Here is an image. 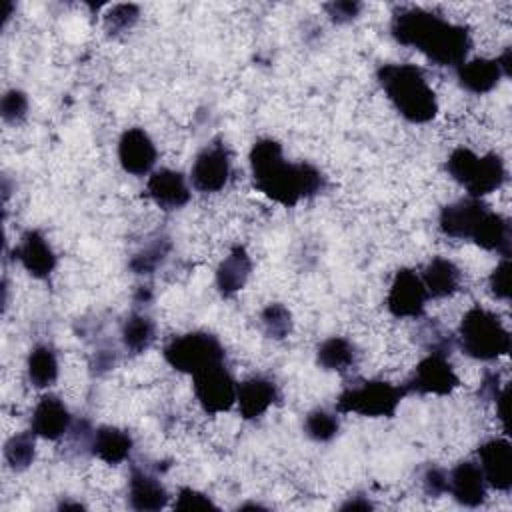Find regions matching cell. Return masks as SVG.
Masks as SVG:
<instances>
[{
  "instance_id": "29",
  "label": "cell",
  "mask_w": 512,
  "mask_h": 512,
  "mask_svg": "<svg viewBox=\"0 0 512 512\" xmlns=\"http://www.w3.org/2000/svg\"><path fill=\"white\" fill-rule=\"evenodd\" d=\"M36 434L30 432H18L14 436H10L4 444V460L6 464L16 470L22 472L26 468L32 466L34 456H36V442H34Z\"/></svg>"
},
{
  "instance_id": "34",
  "label": "cell",
  "mask_w": 512,
  "mask_h": 512,
  "mask_svg": "<svg viewBox=\"0 0 512 512\" xmlns=\"http://www.w3.org/2000/svg\"><path fill=\"white\" fill-rule=\"evenodd\" d=\"M140 16V8L136 4H114L104 14V28L110 34H120L130 30Z\"/></svg>"
},
{
  "instance_id": "31",
  "label": "cell",
  "mask_w": 512,
  "mask_h": 512,
  "mask_svg": "<svg viewBox=\"0 0 512 512\" xmlns=\"http://www.w3.org/2000/svg\"><path fill=\"white\" fill-rule=\"evenodd\" d=\"M170 252V240L168 238H154L150 244H146L138 254L130 260V270L134 274H152L168 256Z\"/></svg>"
},
{
  "instance_id": "35",
  "label": "cell",
  "mask_w": 512,
  "mask_h": 512,
  "mask_svg": "<svg viewBox=\"0 0 512 512\" xmlns=\"http://www.w3.org/2000/svg\"><path fill=\"white\" fill-rule=\"evenodd\" d=\"M0 114L4 118V122L8 124H18L26 118L28 114V98L22 90H8L4 96H2V102H0Z\"/></svg>"
},
{
  "instance_id": "33",
  "label": "cell",
  "mask_w": 512,
  "mask_h": 512,
  "mask_svg": "<svg viewBox=\"0 0 512 512\" xmlns=\"http://www.w3.org/2000/svg\"><path fill=\"white\" fill-rule=\"evenodd\" d=\"M260 322H262L264 334L274 340H282L292 332V314L280 302L268 304L260 314Z\"/></svg>"
},
{
  "instance_id": "5",
  "label": "cell",
  "mask_w": 512,
  "mask_h": 512,
  "mask_svg": "<svg viewBox=\"0 0 512 512\" xmlns=\"http://www.w3.org/2000/svg\"><path fill=\"white\" fill-rule=\"evenodd\" d=\"M448 174L468 190V196L482 198L490 192H496L506 180L504 160L494 154H474L470 148H456L446 160Z\"/></svg>"
},
{
  "instance_id": "32",
  "label": "cell",
  "mask_w": 512,
  "mask_h": 512,
  "mask_svg": "<svg viewBox=\"0 0 512 512\" xmlns=\"http://www.w3.org/2000/svg\"><path fill=\"white\" fill-rule=\"evenodd\" d=\"M338 428V416L322 408L308 412V416L304 418V432L314 442H330L338 434Z\"/></svg>"
},
{
  "instance_id": "21",
  "label": "cell",
  "mask_w": 512,
  "mask_h": 512,
  "mask_svg": "<svg viewBox=\"0 0 512 512\" xmlns=\"http://www.w3.org/2000/svg\"><path fill=\"white\" fill-rule=\"evenodd\" d=\"M252 272V260L250 254L246 252L244 246H234L228 256H224V260L220 262L218 270H216V286L218 292L224 298L234 296L236 292H240Z\"/></svg>"
},
{
  "instance_id": "38",
  "label": "cell",
  "mask_w": 512,
  "mask_h": 512,
  "mask_svg": "<svg viewBox=\"0 0 512 512\" xmlns=\"http://www.w3.org/2000/svg\"><path fill=\"white\" fill-rule=\"evenodd\" d=\"M422 488L430 498H440L448 492V472L438 466H430L422 476Z\"/></svg>"
},
{
  "instance_id": "28",
  "label": "cell",
  "mask_w": 512,
  "mask_h": 512,
  "mask_svg": "<svg viewBox=\"0 0 512 512\" xmlns=\"http://www.w3.org/2000/svg\"><path fill=\"white\" fill-rule=\"evenodd\" d=\"M154 342V322L150 316L134 312L122 324V344L132 354H142Z\"/></svg>"
},
{
  "instance_id": "19",
  "label": "cell",
  "mask_w": 512,
  "mask_h": 512,
  "mask_svg": "<svg viewBox=\"0 0 512 512\" xmlns=\"http://www.w3.org/2000/svg\"><path fill=\"white\" fill-rule=\"evenodd\" d=\"M168 492L162 486V482L146 472L144 468L132 466L130 480H128V502L130 508L138 512H156L166 508L168 504Z\"/></svg>"
},
{
  "instance_id": "2",
  "label": "cell",
  "mask_w": 512,
  "mask_h": 512,
  "mask_svg": "<svg viewBox=\"0 0 512 512\" xmlns=\"http://www.w3.org/2000/svg\"><path fill=\"white\" fill-rule=\"evenodd\" d=\"M250 170L254 186L282 206L316 196L324 186L322 172L308 162H288L280 142L260 138L250 150Z\"/></svg>"
},
{
  "instance_id": "12",
  "label": "cell",
  "mask_w": 512,
  "mask_h": 512,
  "mask_svg": "<svg viewBox=\"0 0 512 512\" xmlns=\"http://www.w3.org/2000/svg\"><path fill=\"white\" fill-rule=\"evenodd\" d=\"M490 208L480 198H462L452 204H446L440 210L438 226L442 234L456 238V240H470L474 230L478 228L480 220Z\"/></svg>"
},
{
  "instance_id": "3",
  "label": "cell",
  "mask_w": 512,
  "mask_h": 512,
  "mask_svg": "<svg viewBox=\"0 0 512 512\" xmlns=\"http://www.w3.org/2000/svg\"><path fill=\"white\" fill-rule=\"evenodd\" d=\"M378 82L398 114L412 124H426L438 114V98L424 70L416 64H384Z\"/></svg>"
},
{
  "instance_id": "17",
  "label": "cell",
  "mask_w": 512,
  "mask_h": 512,
  "mask_svg": "<svg viewBox=\"0 0 512 512\" xmlns=\"http://www.w3.org/2000/svg\"><path fill=\"white\" fill-rule=\"evenodd\" d=\"M72 428V416L58 396L46 394L34 406L30 430L44 440H60Z\"/></svg>"
},
{
  "instance_id": "42",
  "label": "cell",
  "mask_w": 512,
  "mask_h": 512,
  "mask_svg": "<svg viewBox=\"0 0 512 512\" xmlns=\"http://www.w3.org/2000/svg\"><path fill=\"white\" fill-rule=\"evenodd\" d=\"M60 508H64V510H66V508H84V506H82V504H78V502H76V504H72V502H62V504H60Z\"/></svg>"
},
{
  "instance_id": "36",
  "label": "cell",
  "mask_w": 512,
  "mask_h": 512,
  "mask_svg": "<svg viewBox=\"0 0 512 512\" xmlns=\"http://www.w3.org/2000/svg\"><path fill=\"white\" fill-rule=\"evenodd\" d=\"M174 508L176 510H206V508H216V504L204 492H198L190 486H184L176 494Z\"/></svg>"
},
{
  "instance_id": "7",
  "label": "cell",
  "mask_w": 512,
  "mask_h": 512,
  "mask_svg": "<svg viewBox=\"0 0 512 512\" xmlns=\"http://www.w3.org/2000/svg\"><path fill=\"white\" fill-rule=\"evenodd\" d=\"M226 352L210 332H188L172 338L164 346V360L178 372L196 374L212 364L224 362Z\"/></svg>"
},
{
  "instance_id": "18",
  "label": "cell",
  "mask_w": 512,
  "mask_h": 512,
  "mask_svg": "<svg viewBox=\"0 0 512 512\" xmlns=\"http://www.w3.org/2000/svg\"><path fill=\"white\" fill-rule=\"evenodd\" d=\"M146 190L152 202L162 210H178L190 200V188L186 184V178L178 170L170 168H160L152 172Z\"/></svg>"
},
{
  "instance_id": "11",
  "label": "cell",
  "mask_w": 512,
  "mask_h": 512,
  "mask_svg": "<svg viewBox=\"0 0 512 512\" xmlns=\"http://www.w3.org/2000/svg\"><path fill=\"white\" fill-rule=\"evenodd\" d=\"M232 172L228 148L222 142L202 148L190 168V182L198 192H218L226 186Z\"/></svg>"
},
{
  "instance_id": "41",
  "label": "cell",
  "mask_w": 512,
  "mask_h": 512,
  "mask_svg": "<svg viewBox=\"0 0 512 512\" xmlns=\"http://www.w3.org/2000/svg\"><path fill=\"white\" fill-rule=\"evenodd\" d=\"M370 508H374V506L370 504V500H362L360 496L350 498L348 502H344V504L340 506V510H370Z\"/></svg>"
},
{
  "instance_id": "37",
  "label": "cell",
  "mask_w": 512,
  "mask_h": 512,
  "mask_svg": "<svg viewBox=\"0 0 512 512\" xmlns=\"http://www.w3.org/2000/svg\"><path fill=\"white\" fill-rule=\"evenodd\" d=\"M490 292L500 298V300H508L510 298V260L502 258V262L492 270L490 278Z\"/></svg>"
},
{
  "instance_id": "10",
  "label": "cell",
  "mask_w": 512,
  "mask_h": 512,
  "mask_svg": "<svg viewBox=\"0 0 512 512\" xmlns=\"http://www.w3.org/2000/svg\"><path fill=\"white\" fill-rule=\"evenodd\" d=\"M460 380L454 372L452 364L448 362V356L442 354H428L422 358L408 382L404 384L406 392H418V394H434V396H446L454 388H458Z\"/></svg>"
},
{
  "instance_id": "13",
  "label": "cell",
  "mask_w": 512,
  "mask_h": 512,
  "mask_svg": "<svg viewBox=\"0 0 512 512\" xmlns=\"http://www.w3.org/2000/svg\"><path fill=\"white\" fill-rule=\"evenodd\" d=\"M158 158L152 138L142 128H128L118 140V162L132 176L148 174Z\"/></svg>"
},
{
  "instance_id": "25",
  "label": "cell",
  "mask_w": 512,
  "mask_h": 512,
  "mask_svg": "<svg viewBox=\"0 0 512 512\" xmlns=\"http://www.w3.org/2000/svg\"><path fill=\"white\" fill-rule=\"evenodd\" d=\"M470 240L488 252H498L502 258L510 256V224L492 210L484 214Z\"/></svg>"
},
{
  "instance_id": "30",
  "label": "cell",
  "mask_w": 512,
  "mask_h": 512,
  "mask_svg": "<svg viewBox=\"0 0 512 512\" xmlns=\"http://www.w3.org/2000/svg\"><path fill=\"white\" fill-rule=\"evenodd\" d=\"M418 342L422 348H426L428 354H442L448 356L454 348L456 338L450 334V330H446L440 322L436 320H428L418 328Z\"/></svg>"
},
{
  "instance_id": "22",
  "label": "cell",
  "mask_w": 512,
  "mask_h": 512,
  "mask_svg": "<svg viewBox=\"0 0 512 512\" xmlns=\"http://www.w3.org/2000/svg\"><path fill=\"white\" fill-rule=\"evenodd\" d=\"M504 72L496 58H472L458 66L460 86L472 94H486L498 86Z\"/></svg>"
},
{
  "instance_id": "23",
  "label": "cell",
  "mask_w": 512,
  "mask_h": 512,
  "mask_svg": "<svg viewBox=\"0 0 512 512\" xmlns=\"http://www.w3.org/2000/svg\"><path fill=\"white\" fill-rule=\"evenodd\" d=\"M132 436L116 426H100L92 432L90 452L106 464H122L132 452Z\"/></svg>"
},
{
  "instance_id": "4",
  "label": "cell",
  "mask_w": 512,
  "mask_h": 512,
  "mask_svg": "<svg viewBox=\"0 0 512 512\" xmlns=\"http://www.w3.org/2000/svg\"><path fill=\"white\" fill-rule=\"evenodd\" d=\"M456 340L466 356L480 362H492L510 350V332L494 312L482 306L466 310Z\"/></svg>"
},
{
  "instance_id": "27",
  "label": "cell",
  "mask_w": 512,
  "mask_h": 512,
  "mask_svg": "<svg viewBox=\"0 0 512 512\" xmlns=\"http://www.w3.org/2000/svg\"><path fill=\"white\" fill-rule=\"evenodd\" d=\"M316 362L324 370L344 372L356 362V348L342 336H330L316 348Z\"/></svg>"
},
{
  "instance_id": "16",
  "label": "cell",
  "mask_w": 512,
  "mask_h": 512,
  "mask_svg": "<svg viewBox=\"0 0 512 512\" xmlns=\"http://www.w3.org/2000/svg\"><path fill=\"white\" fill-rule=\"evenodd\" d=\"M486 478L480 466L472 460L458 462L448 472V492L452 498L466 508H476L486 500Z\"/></svg>"
},
{
  "instance_id": "39",
  "label": "cell",
  "mask_w": 512,
  "mask_h": 512,
  "mask_svg": "<svg viewBox=\"0 0 512 512\" xmlns=\"http://www.w3.org/2000/svg\"><path fill=\"white\" fill-rule=\"evenodd\" d=\"M324 10L328 12L330 20H334L336 24H344V22L354 20L360 14L362 4H358V2H330V4L324 6Z\"/></svg>"
},
{
  "instance_id": "1",
  "label": "cell",
  "mask_w": 512,
  "mask_h": 512,
  "mask_svg": "<svg viewBox=\"0 0 512 512\" xmlns=\"http://www.w3.org/2000/svg\"><path fill=\"white\" fill-rule=\"evenodd\" d=\"M390 32L398 44L422 52L438 66L458 68L472 48V36L466 26L448 22L440 14L424 8L396 12Z\"/></svg>"
},
{
  "instance_id": "15",
  "label": "cell",
  "mask_w": 512,
  "mask_h": 512,
  "mask_svg": "<svg viewBox=\"0 0 512 512\" xmlns=\"http://www.w3.org/2000/svg\"><path fill=\"white\" fill-rule=\"evenodd\" d=\"M14 256L22 268L38 280L48 278L56 268V254L46 236L38 230H26L20 236V242L14 248Z\"/></svg>"
},
{
  "instance_id": "40",
  "label": "cell",
  "mask_w": 512,
  "mask_h": 512,
  "mask_svg": "<svg viewBox=\"0 0 512 512\" xmlns=\"http://www.w3.org/2000/svg\"><path fill=\"white\" fill-rule=\"evenodd\" d=\"M114 362H116L114 350L112 352L110 350H100V352H96V356L92 360V368L96 370V374H100V372L110 370L114 366Z\"/></svg>"
},
{
  "instance_id": "24",
  "label": "cell",
  "mask_w": 512,
  "mask_h": 512,
  "mask_svg": "<svg viewBox=\"0 0 512 512\" xmlns=\"http://www.w3.org/2000/svg\"><path fill=\"white\" fill-rule=\"evenodd\" d=\"M420 278L424 282L428 296H432V298H448V296L456 294L462 284L460 268L452 260L442 258V256L432 258L426 264Z\"/></svg>"
},
{
  "instance_id": "20",
  "label": "cell",
  "mask_w": 512,
  "mask_h": 512,
  "mask_svg": "<svg viewBox=\"0 0 512 512\" xmlns=\"http://www.w3.org/2000/svg\"><path fill=\"white\" fill-rule=\"evenodd\" d=\"M278 400V388L264 376H252L238 384L236 404L244 420L260 418Z\"/></svg>"
},
{
  "instance_id": "26",
  "label": "cell",
  "mask_w": 512,
  "mask_h": 512,
  "mask_svg": "<svg viewBox=\"0 0 512 512\" xmlns=\"http://www.w3.org/2000/svg\"><path fill=\"white\" fill-rule=\"evenodd\" d=\"M26 374H28V382L34 388H48L56 382L58 378V358L56 352L46 346V344H38L30 350L28 354V362H26Z\"/></svg>"
},
{
  "instance_id": "9",
  "label": "cell",
  "mask_w": 512,
  "mask_h": 512,
  "mask_svg": "<svg viewBox=\"0 0 512 512\" xmlns=\"http://www.w3.org/2000/svg\"><path fill=\"white\" fill-rule=\"evenodd\" d=\"M428 298L422 278L410 268H400L390 284L386 308L396 318H420Z\"/></svg>"
},
{
  "instance_id": "6",
  "label": "cell",
  "mask_w": 512,
  "mask_h": 512,
  "mask_svg": "<svg viewBox=\"0 0 512 512\" xmlns=\"http://www.w3.org/2000/svg\"><path fill=\"white\" fill-rule=\"evenodd\" d=\"M404 394V386H396L386 380H356L340 392L336 410L366 418H392Z\"/></svg>"
},
{
  "instance_id": "8",
  "label": "cell",
  "mask_w": 512,
  "mask_h": 512,
  "mask_svg": "<svg viewBox=\"0 0 512 512\" xmlns=\"http://www.w3.org/2000/svg\"><path fill=\"white\" fill-rule=\"evenodd\" d=\"M192 388L198 404L206 414H220L236 404L238 384L234 382L224 362L212 364L192 374Z\"/></svg>"
},
{
  "instance_id": "14",
  "label": "cell",
  "mask_w": 512,
  "mask_h": 512,
  "mask_svg": "<svg viewBox=\"0 0 512 512\" xmlns=\"http://www.w3.org/2000/svg\"><path fill=\"white\" fill-rule=\"evenodd\" d=\"M480 470L486 484L494 490L508 492L512 488V446L504 438H494L478 448Z\"/></svg>"
}]
</instances>
